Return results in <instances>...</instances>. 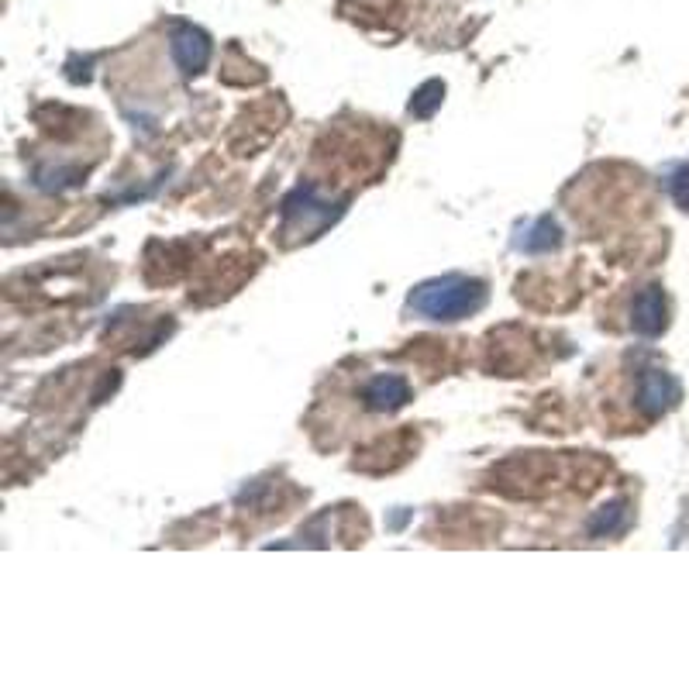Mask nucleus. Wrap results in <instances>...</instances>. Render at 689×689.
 I'll return each mask as SVG.
<instances>
[{
  "mask_svg": "<svg viewBox=\"0 0 689 689\" xmlns=\"http://www.w3.org/2000/svg\"><path fill=\"white\" fill-rule=\"evenodd\" d=\"M486 304V283L469 276H441L410 293L407 307L424 314L428 321H462Z\"/></svg>",
  "mask_w": 689,
  "mask_h": 689,
  "instance_id": "obj_1",
  "label": "nucleus"
},
{
  "mask_svg": "<svg viewBox=\"0 0 689 689\" xmlns=\"http://www.w3.org/2000/svg\"><path fill=\"white\" fill-rule=\"evenodd\" d=\"M173 59L187 76L200 73L207 66V59H211V38L193 25H180L173 35Z\"/></svg>",
  "mask_w": 689,
  "mask_h": 689,
  "instance_id": "obj_2",
  "label": "nucleus"
},
{
  "mask_svg": "<svg viewBox=\"0 0 689 689\" xmlns=\"http://www.w3.org/2000/svg\"><path fill=\"white\" fill-rule=\"evenodd\" d=\"M679 400V383L672 379L665 369H648L641 376V393H638V407L645 410L648 417L665 414L672 404Z\"/></svg>",
  "mask_w": 689,
  "mask_h": 689,
  "instance_id": "obj_3",
  "label": "nucleus"
},
{
  "mask_svg": "<svg viewBox=\"0 0 689 689\" xmlns=\"http://www.w3.org/2000/svg\"><path fill=\"white\" fill-rule=\"evenodd\" d=\"M634 331L645 338H655L662 335L665 328V293L658 290V286H648V290L638 293V300H634V317H631Z\"/></svg>",
  "mask_w": 689,
  "mask_h": 689,
  "instance_id": "obj_4",
  "label": "nucleus"
},
{
  "mask_svg": "<svg viewBox=\"0 0 689 689\" xmlns=\"http://www.w3.org/2000/svg\"><path fill=\"white\" fill-rule=\"evenodd\" d=\"M362 397L369 410H400L410 400V383L404 376H376Z\"/></svg>",
  "mask_w": 689,
  "mask_h": 689,
  "instance_id": "obj_5",
  "label": "nucleus"
},
{
  "mask_svg": "<svg viewBox=\"0 0 689 689\" xmlns=\"http://www.w3.org/2000/svg\"><path fill=\"white\" fill-rule=\"evenodd\" d=\"M555 245H559V224L548 221V218H541L531 228V238H524V242H521V249H528V252H548V249H555Z\"/></svg>",
  "mask_w": 689,
  "mask_h": 689,
  "instance_id": "obj_6",
  "label": "nucleus"
},
{
  "mask_svg": "<svg viewBox=\"0 0 689 689\" xmlns=\"http://www.w3.org/2000/svg\"><path fill=\"white\" fill-rule=\"evenodd\" d=\"M627 524V510H624V503H614V507H603L600 514L593 517V524H590V531L600 538V534H617Z\"/></svg>",
  "mask_w": 689,
  "mask_h": 689,
  "instance_id": "obj_7",
  "label": "nucleus"
},
{
  "mask_svg": "<svg viewBox=\"0 0 689 689\" xmlns=\"http://www.w3.org/2000/svg\"><path fill=\"white\" fill-rule=\"evenodd\" d=\"M441 94H445V87H441L438 80L424 83V87L417 90V97L410 100V111H414L417 118H431V114H435V107L441 104Z\"/></svg>",
  "mask_w": 689,
  "mask_h": 689,
  "instance_id": "obj_8",
  "label": "nucleus"
},
{
  "mask_svg": "<svg viewBox=\"0 0 689 689\" xmlns=\"http://www.w3.org/2000/svg\"><path fill=\"white\" fill-rule=\"evenodd\" d=\"M669 190H672V197H676V204L683 207V211H689V162L672 173Z\"/></svg>",
  "mask_w": 689,
  "mask_h": 689,
  "instance_id": "obj_9",
  "label": "nucleus"
}]
</instances>
